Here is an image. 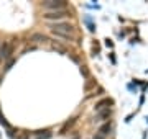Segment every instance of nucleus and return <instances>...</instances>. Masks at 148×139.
I'll return each instance as SVG.
<instances>
[{
	"mask_svg": "<svg viewBox=\"0 0 148 139\" xmlns=\"http://www.w3.org/2000/svg\"><path fill=\"white\" fill-rule=\"evenodd\" d=\"M51 31H53V34H56V36H59V38L69 39L71 34L74 33V26L73 25H69V23L58 22V23H54L53 26H51Z\"/></svg>",
	"mask_w": 148,
	"mask_h": 139,
	"instance_id": "f257e3e1",
	"label": "nucleus"
},
{
	"mask_svg": "<svg viewBox=\"0 0 148 139\" xmlns=\"http://www.w3.org/2000/svg\"><path fill=\"white\" fill-rule=\"evenodd\" d=\"M43 8H46L48 11H61L66 10V2L64 0H48L43 3Z\"/></svg>",
	"mask_w": 148,
	"mask_h": 139,
	"instance_id": "f03ea898",
	"label": "nucleus"
},
{
	"mask_svg": "<svg viewBox=\"0 0 148 139\" xmlns=\"http://www.w3.org/2000/svg\"><path fill=\"white\" fill-rule=\"evenodd\" d=\"M69 11L68 10H61V11H46L45 15H43V18L45 20H49V22H53V20H56V22H59V20H63L64 16H68Z\"/></svg>",
	"mask_w": 148,
	"mask_h": 139,
	"instance_id": "7ed1b4c3",
	"label": "nucleus"
},
{
	"mask_svg": "<svg viewBox=\"0 0 148 139\" xmlns=\"http://www.w3.org/2000/svg\"><path fill=\"white\" fill-rule=\"evenodd\" d=\"M12 54V43L3 41L0 44V59H8Z\"/></svg>",
	"mask_w": 148,
	"mask_h": 139,
	"instance_id": "20e7f679",
	"label": "nucleus"
},
{
	"mask_svg": "<svg viewBox=\"0 0 148 139\" xmlns=\"http://www.w3.org/2000/svg\"><path fill=\"white\" fill-rule=\"evenodd\" d=\"M110 105H112V100H110V98H104V100H101L99 103H95V111L106 110V108H109Z\"/></svg>",
	"mask_w": 148,
	"mask_h": 139,
	"instance_id": "39448f33",
	"label": "nucleus"
},
{
	"mask_svg": "<svg viewBox=\"0 0 148 139\" xmlns=\"http://www.w3.org/2000/svg\"><path fill=\"white\" fill-rule=\"evenodd\" d=\"M32 41H35V43H45V41H48V36L43 34V33H35V34H32Z\"/></svg>",
	"mask_w": 148,
	"mask_h": 139,
	"instance_id": "423d86ee",
	"label": "nucleus"
},
{
	"mask_svg": "<svg viewBox=\"0 0 148 139\" xmlns=\"http://www.w3.org/2000/svg\"><path fill=\"white\" fill-rule=\"evenodd\" d=\"M110 129H112V124L110 123H104L101 128H99V133H97V134H101V136H104V138H106L107 134L110 133Z\"/></svg>",
	"mask_w": 148,
	"mask_h": 139,
	"instance_id": "0eeeda50",
	"label": "nucleus"
},
{
	"mask_svg": "<svg viewBox=\"0 0 148 139\" xmlns=\"http://www.w3.org/2000/svg\"><path fill=\"white\" fill-rule=\"evenodd\" d=\"M99 113V119H109L112 115V110L110 108H106V110H101V111H97Z\"/></svg>",
	"mask_w": 148,
	"mask_h": 139,
	"instance_id": "6e6552de",
	"label": "nucleus"
},
{
	"mask_svg": "<svg viewBox=\"0 0 148 139\" xmlns=\"http://www.w3.org/2000/svg\"><path fill=\"white\" fill-rule=\"evenodd\" d=\"M51 136H53V134L49 133V131H46V134H38V138H36V139H49Z\"/></svg>",
	"mask_w": 148,
	"mask_h": 139,
	"instance_id": "1a4fd4ad",
	"label": "nucleus"
},
{
	"mask_svg": "<svg viewBox=\"0 0 148 139\" xmlns=\"http://www.w3.org/2000/svg\"><path fill=\"white\" fill-rule=\"evenodd\" d=\"M81 74L84 75V77H89V70H87V67H86V65H82V67H81Z\"/></svg>",
	"mask_w": 148,
	"mask_h": 139,
	"instance_id": "9d476101",
	"label": "nucleus"
},
{
	"mask_svg": "<svg viewBox=\"0 0 148 139\" xmlns=\"http://www.w3.org/2000/svg\"><path fill=\"white\" fill-rule=\"evenodd\" d=\"M28 138H30V136H28V133H21L16 139H28Z\"/></svg>",
	"mask_w": 148,
	"mask_h": 139,
	"instance_id": "9b49d317",
	"label": "nucleus"
},
{
	"mask_svg": "<svg viewBox=\"0 0 148 139\" xmlns=\"http://www.w3.org/2000/svg\"><path fill=\"white\" fill-rule=\"evenodd\" d=\"M94 84H95V82H87V84H86V90H89V88L94 85Z\"/></svg>",
	"mask_w": 148,
	"mask_h": 139,
	"instance_id": "f8f14e48",
	"label": "nucleus"
},
{
	"mask_svg": "<svg viewBox=\"0 0 148 139\" xmlns=\"http://www.w3.org/2000/svg\"><path fill=\"white\" fill-rule=\"evenodd\" d=\"M13 62H15V61H13V59H12V61H8V64H7V67H5V69H10L12 65H13Z\"/></svg>",
	"mask_w": 148,
	"mask_h": 139,
	"instance_id": "ddd939ff",
	"label": "nucleus"
},
{
	"mask_svg": "<svg viewBox=\"0 0 148 139\" xmlns=\"http://www.w3.org/2000/svg\"><path fill=\"white\" fill-rule=\"evenodd\" d=\"M94 139H106V138H104V136H101V134H95Z\"/></svg>",
	"mask_w": 148,
	"mask_h": 139,
	"instance_id": "4468645a",
	"label": "nucleus"
}]
</instances>
